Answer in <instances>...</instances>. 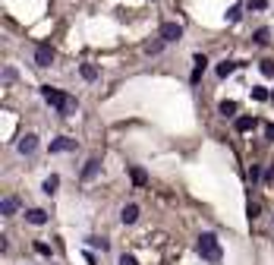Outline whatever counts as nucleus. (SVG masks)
Returning <instances> with one entry per match:
<instances>
[{
    "mask_svg": "<svg viewBox=\"0 0 274 265\" xmlns=\"http://www.w3.org/2000/svg\"><path fill=\"white\" fill-rule=\"evenodd\" d=\"M35 253H41V256H50V246L38 240V243H35Z\"/></svg>",
    "mask_w": 274,
    "mask_h": 265,
    "instance_id": "bb28decb",
    "label": "nucleus"
},
{
    "mask_svg": "<svg viewBox=\"0 0 274 265\" xmlns=\"http://www.w3.org/2000/svg\"><path fill=\"white\" fill-rule=\"evenodd\" d=\"M268 139H274V123H271V126H268Z\"/></svg>",
    "mask_w": 274,
    "mask_h": 265,
    "instance_id": "c85d7f7f",
    "label": "nucleus"
},
{
    "mask_svg": "<svg viewBox=\"0 0 274 265\" xmlns=\"http://www.w3.org/2000/svg\"><path fill=\"white\" fill-rule=\"evenodd\" d=\"M76 149V139H70V136H60V139L50 142V155H60V152H73Z\"/></svg>",
    "mask_w": 274,
    "mask_h": 265,
    "instance_id": "0eeeda50",
    "label": "nucleus"
},
{
    "mask_svg": "<svg viewBox=\"0 0 274 265\" xmlns=\"http://www.w3.org/2000/svg\"><path fill=\"white\" fill-rule=\"evenodd\" d=\"M120 221H123V224H136V221H139V205L136 202L123 205V209H120Z\"/></svg>",
    "mask_w": 274,
    "mask_h": 265,
    "instance_id": "1a4fd4ad",
    "label": "nucleus"
},
{
    "mask_svg": "<svg viewBox=\"0 0 274 265\" xmlns=\"http://www.w3.org/2000/svg\"><path fill=\"white\" fill-rule=\"evenodd\" d=\"M192 63H195V66H192V76H189V82L195 85V82H199V79H202V73H205V66H208V57H205V54H195V57H192Z\"/></svg>",
    "mask_w": 274,
    "mask_h": 265,
    "instance_id": "6e6552de",
    "label": "nucleus"
},
{
    "mask_svg": "<svg viewBox=\"0 0 274 265\" xmlns=\"http://www.w3.org/2000/svg\"><path fill=\"white\" fill-rule=\"evenodd\" d=\"M57 186H60V177H57V174H50L47 180L41 183V193H45V196H54V193H57Z\"/></svg>",
    "mask_w": 274,
    "mask_h": 265,
    "instance_id": "ddd939ff",
    "label": "nucleus"
},
{
    "mask_svg": "<svg viewBox=\"0 0 274 265\" xmlns=\"http://www.w3.org/2000/svg\"><path fill=\"white\" fill-rule=\"evenodd\" d=\"M54 63V48L50 45H38L35 48V66H50Z\"/></svg>",
    "mask_w": 274,
    "mask_h": 265,
    "instance_id": "423d86ee",
    "label": "nucleus"
},
{
    "mask_svg": "<svg viewBox=\"0 0 274 265\" xmlns=\"http://www.w3.org/2000/svg\"><path fill=\"white\" fill-rule=\"evenodd\" d=\"M130 177H133L136 186H145V183H148V174H145V167H130Z\"/></svg>",
    "mask_w": 274,
    "mask_h": 265,
    "instance_id": "4468645a",
    "label": "nucleus"
},
{
    "mask_svg": "<svg viewBox=\"0 0 274 265\" xmlns=\"http://www.w3.org/2000/svg\"><path fill=\"white\" fill-rule=\"evenodd\" d=\"M249 180H252V183H259V180H262V167H259V164H252V167H249Z\"/></svg>",
    "mask_w": 274,
    "mask_h": 265,
    "instance_id": "393cba45",
    "label": "nucleus"
},
{
    "mask_svg": "<svg viewBox=\"0 0 274 265\" xmlns=\"http://www.w3.org/2000/svg\"><path fill=\"white\" fill-rule=\"evenodd\" d=\"M117 265H139V262H136V256L133 253H123V256H120V262Z\"/></svg>",
    "mask_w": 274,
    "mask_h": 265,
    "instance_id": "a878e982",
    "label": "nucleus"
},
{
    "mask_svg": "<svg viewBox=\"0 0 274 265\" xmlns=\"http://www.w3.org/2000/svg\"><path fill=\"white\" fill-rule=\"evenodd\" d=\"M268 6V0H252V10H265Z\"/></svg>",
    "mask_w": 274,
    "mask_h": 265,
    "instance_id": "cd10ccee",
    "label": "nucleus"
},
{
    "mask_svg": "<svg viewBox=\"0 0 274 265\" xmlns=\"http://www.w3.org/2000/svg\"><path fill=\"white\" fill-rule=\"evenodd\" d=\"M259 70H262L265 79H274V60H262V63H259Z\"/></svg>",
    "mask_w": 274,
    "mask_h": 265,
    "instance_id": "aec40b11",
    "label": "nucleus"
},
{
    "mask_svg": "<svg viewBox=\"0 0 274 265\" xmlns=\"http://www.w3.org/2000/svg\"><path fill=\"white\" fill-rule=\"evenodd\" d=\"M16 209H19V199H16V196H6V199L0 202V215H3V218L16 215Z\"/></svg>",
    "mask_w": 274,
    "mask_h": 265,
    "instance_id": "9b49d317",
    "label": "nucleus"
},
{
    "mask_svg": "<svg viewBox=\"0 0 274 265\" xmlns=\"http://www.w3.org/2000/svg\"><path fill=\"white\" fill-rule=\"evenodd\" d=\"M25 221L35 224V227H41V224H47V212L45 209H29V212H25Z\"/></svg>",
    "mask_w": 274,
    "mask_h": 265,
    "instance_id": "9d476101",
    "label": "nucleus"
},
{
    "mask_svg": "<svg viewBox=\"0 0 274 265\" xmlns=\"http://www.w3.org/2000/svg\"><path fill=\"white\" fill-rule=\"evenodd\" d=\"M101 174V158H89V161H85V167H82V183H91V180H95V177Z\"/></svg>",
    "mask_w": 274,
    "mask_h": 265,
    "instance_id": "39448f33",
    "label": "nucleus"
},
{
    "mask_svg": "<svg viewBox=\"0 0 274 265\" xmlns=\"http://www.w3.org/2000/svg\"><path fill=\"white\" fill-rule=\"evenodd\" d=\"M164 45H167V41H161V38H158V41H151V45L145 48V51H148V54H161V51H164Z\"/></svg>",
    "mask_w": 274,
    "mask_h": 265,
    "instance_id": "b1692460",
    "label": "nucleus"
},
{
    "mask_svg": "<svg viewBox=\"0 0 274 265\" xmlns=\"http://www.w3.org/2000/svg\"><path fill=\"white\" fill-rule=\"evenodd\" d=\"M158 38H161V41H167V45H174V41L183 38V25H180V22H161Z\"/></svg>",
    "mask_w": 274,
    "mask_h": 265,
    "instance_id": "7ed1b4c3",
    "label": "nucleus"
},
{
    "mask_svg": "<svg viewBox=\"0 0 274 265\" xmlns=\"http://www.w3.org/2000/svg\"><path fill=\"white\" fill-rule=\"evenodd\" d=\"M195 250H199V256H202L205 262H221V243H218V237L211 234V230L199 234V243H195Z\"/></svg>",
    "mask_w": 274,
    "mask_h": 265,
    "instance_id": "f03ea898",
    "label": "nucleus"
},
{
    "mask_svg": "<svg viewBox=\"0 0 274 265\" xmlns=\"http://www.w3.org/2000/svg\"><path fill=\"white\" fill-rule=\"evenodd\" d=\"M79 73H82V79H85V82H95V79H98V70H95L91 63H82V66H79Z\"/></svg>",
    "mask_w": 274,
    "mask_h": 265,
    "instance_id": "f3484780",
    "label": "nucleus"
},
{
    "mask_svg": "<svg viewBox=\"0 0 274 265\" xmlns=\"http://www.w3.org/2000/svg\"><path fill=\"white\" fill-rule=\"evenodd\" d=\"M224 19H227V22H239V19H243V3H233V6L224 13Z\"/></svg>",
    "mask_w": 274,
    "mask_h": 265,
    "instance_id": "dca6fc26",
    "label": "nucleus"
},
{
    "mask_svg": "<svg viewBox=\"0 0 274 265\" xmlns=\"http://www.w3.org/2000/svg\"><path fill=\"white\" fill-rule=\"evenodd\" d=\"M89 246H91V250H101V253H104L110 243L104 240V237H89Z\"/></svg>",
    "mask_w": 274,
    "mask_h": 265,
    "instance_id": "412c9836",
    "label": "nucleus"
},
{
    "mask_svg": "<svg viewBox=\"0 0 274 265\" xmlns=\"http://www.w3.org/2000/svg\"><path fill=\"white\" fill-rule=\"evenodd\" d=\"M35 149H38V136L35 133L19 136V142H16V152H19V155H35Z\"/></svg>",
    "mask_w": 274,
    "mask_h": 265,
    "instance_id": "20e7f679",
    "label": "nucleus"
},
{
    "mask_svg": "<svg viewBox=\"0 0 274 265\" xmlns=\"http://www.w3.org/2000/svg\"><path fill=\"white\" fill-rule=\"evenodd\" d=\"M252 98H255V101H268V98H271V92H268V89H262V85H252Z\"/></svg>",
    "mask_w": 274,
    "mask_h": 265,
    "instance_id": "4be33fe9",
    "label": "nucleus"
},
{
    "mask_svg": "<svg viewBox=\"0 0 274 265\" xmlns=\"http://www.w3.org/2000/svg\"><path fill=\"white\" fill-rule=\"evenodd\" d=\"M252 41H255V45H268V41H271V32H268V29H255Z\"/></svg>",
    "mask_w": 274,
    "mask_h": 265,
    "instance_id": "6ab92c4d",
    "label": "nucleus"
},
{
    "mask_svg": "<svg viewBox=\"0 0 274 265\" xmlns=\"http://www.w3.org/2000/svg\"><path fill=\"white\" fill-rule=\"evenodd\" d=\"M236 101H221V105H218V110H221V114H224V117H233L236 114Z\"/></svg>",
    "mask_w": 274,
    "mask_h": 265,
    "instance_id": "a211bd4d",
    "label": "nucleus"
},
{
    "mask_svg": "<svg viewBox=\"0 0 274 265\" xmlns=\"http://www.w3.org/2000/svg\"><path fill=\"white\" fill-rule=\"evenodd\" d=\"M236 66H243V63H236V60H224V63H218V79H227V76L233 73Z\"/></svg>",
    "mask_w": 274,
    "mask_h": 265,
    "instance_id": "f8f14e48",
    "label": "nucleus"
},
{
    "mask_svg": "<svg viewBox=\"0 0 274 265\" xmlns=\"http://www.w3.org/2000/svg\"><path fill=\"white\" fill-rule=\"evenodd\" d=\"M271 101H274V89H271Z\"/></svg>",
    "mask_w": 274,
    "mask_h": 265,
    "instance_id": "c756f323",
    "label": "nucleus"
},
{
    "mask_svg": "<svg viewBox=\"0 0 274 265\" xmlns=\"http://www.w3.org/2000/svg\"><path fill=\"white\" fill-rule=\"evenodd\" d=\"M259 212H262V205H259V202H249V205H246V215H249V221L259 218Z\"/></svg>",
    "mask_w": 274,
    "mask_h": 265,
    "instance_id": "5701e85b",
    "label": "nucleus"
},
{
    "mask_svg": "<svg viewBox=\"0 0 274 265\" xmlns=\"http://www.w3.org/2000/svg\"><path fill=\"white\" fill-rule=\"evenodd\" d=\"M38 92H41V98H45L50 107H57L60 117H73L76 110H79V101L70 98V95H63V92H57V89H50V85H41Z\"/></svg>",
    "mask_w": 274,
    "mask_h": 265,
    "instance_id": "f257e3e1",
    "label": "nucleus"
},
{
    "mask_svg": "<svg viewBox=\"0 0 274 265\" xmlns=\"http://www.w3.org/2000/svg\"><path fill=\"white\" fill-rule=\"evenodd\" d=\"M236 133H249L252 126H255V117H236Z\"/></svg>",
    "mask_w": 274,
    "mask_h": 265,
    "instance_id": "2eb2a0df",
    "label": "nucleus"
}]
</instances>
